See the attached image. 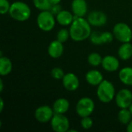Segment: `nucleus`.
I'll return each instance as SVG.
<instances>
[{
  "instance_id": "nucleus-1",
  "label": "nucleus",
  "mask_w": 132,
  "mask_h": 132,
  "mask_svg": "<svg viewBox=\"0 0 132 132\" xmlns=\"http://www.w3.org/2000/svg\"><path fill=\"white\" fill-rule=\"evenodd\" d=\"M70 38L75 42H82L88 39L92 32L91 25L84 17H76L70 26Z\"/></svg>"
},
{
  "instance_id": "nucleus-2",
  "label": "nucleus",
  "mask_w": 132,
  "mask_h": 132,
  "mask_svg": "<svg viewBox=\"0 0 132 132\" xmlns=\"http://www.w3.org/2000/svg\"><path fill=\"white\" fill-rule=\"evenodd\" d=\"M31 9L28 4L22 1H16L11 4L9 14L11 18L19 22L27 21L31 16Z\"/></svg>"
},
{
  "instance_id": "nucleus-19",
  "label": "nucleus",
  "mask_w": 132,
  "mask_h": 132,
  "mask_svg": "<svg viewBox=\"0 0 132 132\" xmlns=\"http://www.w3.org/2000/svg\"><path fill=\"white\" fill-rule=\"evenodd\" d=\"M118 56L122 60H128L132 56V45L131 42L124 43L118 49Z\"/></svg>"
},
{
  "instance_id": "nucleus-17",
  "label": "nucleus",
  "mask_w": 132,
  "mask_h": 132,
  "mask_svg": "<svg viewBox=\"0 0 132 132\" xmlns=\"http://www.w3.org/2000/svg\"><path fill=\"white\" fill-rule=\"evenodd\" d=\"M70 108V102L67 99L61 97L56 100L53 104V109L56 114H66Z\"/></svg>"
},
{
  "instance_id": "nucleus-4",
  "label": "nucleus",
  "mask_w": 132,
  "mask_h": 132,
  "mask_svg": "<svg viewBox=\"0 0 132 132\" xmlns=\"http://www.w3.org/2000/svg\"><path fill=\"white\" fill-rule=\"evenodd\" d=\"M55 15L50 10L41 11L37 16L36 23L38 27L44 32H50L53 29L56 24Z\"/></svg>"
},
{
  "instance_id": "nucleus-35",
  "label": "nucleus",
  "mask_w": 132,
  "mask_h": 132,
  "mask_svg": "<svg viewBox=\"0 0 132 132\" xmlns=\"http://www.w3.org/2000/svg\"><path fill=\"white\" fill-rule=\"evenodd\" d=\"M128 109H129V111H130V112L131 113V114H132V104L130 105V107L128 108Z\"/></svg>"
},
{
  "instance_id": "nucleus-5",
  "label": "nucleus",
  "mask_w": 132,
  "mask_h": 132,
  "mask_svg": "<svg viewBox=\"0 0 132 132\" xmlns=\"http://www.w3.org/2000/svg\"><path fill=\"white\" fill-rule=\"evenodd\" d=\"M112 32L114 38L122 43H129L132 39V29L125 22H118L115 24Z\"/></svg>"
},
{
  "instance_id": "nucleus-11",
  "label": "nucleus",
  "mask_w": 132,
  "mask_h": 132,
  "mask_svg": "<svg viewBox=\"0 0 132 132\" xmlns=\"http://www.w3.org/2000/svg\"><path fill=\"white\" fill-rule=\"evenodd\" d=\"M87 19L93 26H102L107 23L108 17L101 11H93L87 15Z\"/></svg>"
},
{
  "instance_id": "nucleus-31",
  "label": "nucleus",
  "mask_w": 132,
  "mask_h": 132,
  "mask_svg": "<svg viewBox=\"0 0 132 132\" xmlns=\"http://www.w3.org/2000/svg\"><path fill=\"white\" fill-rule=\"evenodd\" d=\"M127 131L128 132H132V119L131 121L127 125Z\"/></svg>"
},
{
  "instance_id": "nucleus-21",
  "label": "nucleus",
  "mask_w": 132,
  "mask_h": 132,
  "mask_svg": "<svg viewBox=\"0 0 132 132\" xmlns=\"http://www.w3.org/2000/svg\"><path fill=\"white\" fill-rule=\"evenodd\" d=\"M118 118L120 123L127 125L131 121L132 114L128 108H121L118 114Z\"/></svg>"
},
{
  "instance_id": "nucleus-14",
  "label": "nucleus",
  "mask_w": 132,
  "mask_h": 132,
  "mask_svg": "<svg viewBox=\"0 0 132 132\" xmlns=\"http://www.w3.org/2000/svg\"><path fill=\"white\" fill-rule=\"evenodd\" d=\"M47 51H48V54L53 59L60 58L63 55V51H64L63 43L60 42L57 39L52 41L48 46Z\"/></svg>"
},
{
  "instance_id": "nucleus-6",
  "label": "nucleus",
  "mask_w": 132,
  "mask_h": 132,
  "mask_svg": "<svg viewBox=\"0 0 132 132\" xmlns=\"http://www.w3.org/2000/svg\"><path fill=\"white\" fill-rule=\"evenodd\" d=\"M95 108L94 101L87 97L80 98L76 105V112L80 118L90 116Z\"/></svg>"
},
{
  "instance_id": "nucleus-15",
  "label": "nucleus",
  "mask_w": 132,
  "mask_h": 132,
  "mask_svg": "<svg viewBox=\"0 0 132 132\" xmlns=\"http://www.w3.org/2000/svg\"><path fill=\"white\" fill-rule=\"evenodd\" d=\"M86 81L91 86H98L103 80L102 73L97 70H90L85 75Z\"/></svg>"
},
{
  "instance_id": "nucleus-20",
  "label": "nucleus",
  "mask_w": 132,
  "mask_h": 132,
  "mask_svg": "<svg viewBox=\"0 0 132 132\" xmlns=\"http://www.w3.org/2000/svg\"><path fill=\"white\" fill-rule=\"evenodd\" d=\"M12 70V62L6 56L0 57V74L1 76H7Z\"/></svg>"
},
{
  "instance_id": "nucleus-9",
  "label": "nucleus",
  "mask_w": 132,
  "mask_h": 132,
  "mask_svg": "<svg viewBox=\"0 0 132 132\" xmlns=\"http://www.w3.org/2000/svg\"><path fill=\"white\" fill-rule=\"evenodd\" d=\"M117 106L121 108H128L132 104V92L128 89H121L115 95Z\"/></svg>"
},
{
  "instance_id": "nucleus-28",
  "label": "nucleus",
  "mask_w": 132,
  "mask_h": 132,
  "mask_svg": "<svg viewBox=\"0 0 132 132\" xmlns=\"http://www.w3.org/2000/svg\"><path fill=\"white\" fill-rule=\"evenodd\" d=\"M89 39H90V41L94 45H101L102 44L101 39V32H97V31L92 32Z\"/></svg>"
},
{
  "instance_id": "nucleus-12",
  "label": "nucleus",
  "mask_w": 132,
  "mask_h": 132,
  "mask_svg": "<svg viewBox=\"0 0 132 132\" xmlns=\"http://www.w3.org/2000/svg\"><path fill=\"white\" fill-rule=\"evenodd\" d=\"M71 9L74 16L84 17L87 12V3L86 0H73Z\"/></svg>"
},
{
  "instance_id": "nucleus-24",
  "label": "nucleus",
  "mask_w": 132,
  "mask_h": 132,
  "mask_svg": "<svg viewBox=\"0 0 132 132\" xmlns=\"http://www.w3.org/2000/svg\"><path fill=\"white\" fill-rule=\"evenodd\" d=\"M70 37V30L67 29H61L58 31L57 34H56V39L59 40L61 43H65L67 41V39Z\"/></svg>"
},
{
  "instance_id": "nucleus-33",
  "label": "nucleus",
  "mask_w": 132,
  "mask_h": 132,
  "mask_svg": "<svg viewBox=\"0 0 132 132\" xmlns=\"http://www.w3.org/2000/svg\"><path fill=\"white\" fill-rule=\"evenodd\" d=\"M61 1L62 0H50V2H51L52 5H53V4H59V3H60Z\"/></svg>"
},
{
  "instance_id": "nucleus-23",
  "label": "nucleus",
  "mask_w": 132,
  "mask_h": 132,
  "mask_svg": "<svg viewBox=\"0 0 132 132\" xmlns=\"http://www.w3.org/2000/svg\"><path fill=\"white\" fill-rule=\"evenodd\" d=\"M34 6L40 11L50 10L52 4L50 0H32Z\"/></svg>"
},
{
  "instance_id": "nucleus-18",
  "label": "nucleus",
  "mask_w": 132,
  "mask_h": 132,
  "mask_svg": "<svg viewBox=\"0 0 132 132\" xmlns=\"http://www.w3.org/2000/svg\"><path fill=\"white\" fill-rule=\"evenodd\" d=\"M119 80L127 86H132V67H126L122 68L118 73Z\"/></svg>"
},
{
  "instance_id": "nucleus-32",
  "label": "nucleus",
  "mask_w": 132,
  "mask_h": 132,
  "mask_svg": "<svg viewBox=\"0 0 132 132\" xmlns=\"http://www.w3.org/2000/svg\"><path fill=\"white\" fill-rule=\"evenodd\" d=\"M4 108V101L2 98H0V112H2Z\"/></svg>"
},
{
  "instance_id": "nucleus-22",
  "label": "nucleus",
  "mask_w": 132,
  "mask_h": 132,
  "mask_svg": "<svg viewBox=\"0 0 132 132\" xmlns=\"http://www.w3.org/2000/svg\"><path fill=\"white\" fill-rule=\"evenodd\" d=\"M102 60L103 57L97 53H91L87 57V61L92 67H98L101 65Z\"/></svg>"
},
{
  "instance_id": "nucleus-10",
  "label": "nucleus",
  "mask_w": 132,
  "mask_h": 132,
  "mask_svg": "<svg viewBox=\"0 0 132 132\" xmlns=\"http://www.w3.org/2000/svg\"><path fill=\"white\" fill-rule=\"evenodd\" d=\"M64 88L68 91H75L80 87V80L76 74L73 73H66L62 79Z\"/></svg>"
},
{
  "instance_id": "nucleus-25",
  "label": "nucleus",
  "mask_w": 132,
  "mask_h": 132,
  "mask_svg": "<svg viewBox=\"0 0 132 132\" xmlns=\"http://www.w3.org/2000/svg\"><path fill=\"white\" fill-rule=\"evenodd\" d=\"M114 36L113 32H111L109 31H105L103 32H101V39L102 44H108L113 41Z\"/></svg>"
},
{
  "instance_id": "nucleus-16",
  "label": "nucleus",
  "mask_w": 132,
  "mask_h": 132,
  "mask_svg": "<svg viewBox=\"0 0 132 132\" xmlns=\"http://www.w3.org/2000/svg\"><path fill=\"white\" fill-rule=\"evenodd\" d=\"M56 19L60 25L67 26H70L73 21L74 20V15L73 12L63 9L56 15Z\"/></svg>"
},
{
  "instance_id": "nucleus-34",
  "label": "nucleus",
  "mask_w": 132,
  "mask_h": 132,
  "mask_svg": "<svg viewBox=\"0 0 132 132\" xmlns=\"http://www.w3.org/2000/svg\"><path fill=\"white\" fill-rule=\"evenodd\" d=\"M2 90H3V81L1 79L0 80V92H2Z\"/></svg>"
},
{
  "instance_id": "nucleus-30",
  "label": "nucleus",
  "mask_w": 132,
  "mask_h": 132,
  "mask_svg": "<svg viewBox=\"0 0 132 132\" xmlns=\"http://www.w3.org/2000/svg\"><path fill=\"white\" fill-rule=\"evenodd\" d=\"M62 10H63V9H62V6L60 5V3H59V4H53V5H52L51 7H50V12H52L55 16H56L60 12H61Z\"/></svg>"
},
{
  "instance_id": "nucleus-27",
  "label": "nucleus",
  "mask_w": 132,
  "mask_h": 132,
  "mask_svg": "<svg viewBox=\"0 0 132 132\" xmlns=\"http://www.w3.org/2000/svg\"><path fill=\"white\" fill-rule=\"evenodd\" d=\"M81 121H80V125L81 127L85 129V130H88V129H90L93 126V120L92 118L90 117V116H87V117H84V118H81Z\"/></svg>"
},
{
  "instance_id": "nucleus-29",
  "label": "nucleus",
  "mask_w": 132,
  "mask_h": 132,
  "mask_svg": "<svg viewBox=\"0 0 132 132\" xmlns=\"http://www.w3.org/2000/svg\"><path fill=\"white\" fill-rule=\"evenodd\" d=\"M11 7V4L9 0H0V13L2 15H5L9 13Z\"/></svg>"
},
{
  "instance_id": "nucleus-8",
  "label": "nucleus",
  "mask_w": 132,
  "mask_h": 132,
  "mask_svg": "<svg viewBox=\"0 0 132 132\" xmlns=\"http://www.w3.org/2000/svg\"><path fill=\"white\" fill-rule=\"evenodd\" d=\"M55 112L53 109V107L48 105H42L37 108L35 111L34 116L37 121L40 123H47L50 122Z\"/></svg>"
},
{
  "instance_id": "nucleus-26",
  "label": "nucleus",
  "mask_w": 132,
  "mask_h": 132,
  "mask_svg": "<svg viewBox=\"0 0 132 132\" xmlns=\"http://www.w3.org/2000/svg\"><path fill=\"white\" fill-rule=\"evenodd\" d=\"M65 73L60 67H54L51 70V76L55 80H62Z\"/></svg>"
},
{
  "instance_id": "nucleus-7",
  "label": "nucleus",
  "mask_w": 132,
  "mask_h": 132,
  "mask_svg": "<svg viewBox=\"0 0 132 132\" xmlns=\"http://www.w3.org/2000/svg\"><path fill=\"white\" fill-rule=\"evenodd\" d=\"M52 129L56 132H67L70 129V121L64 114L55 113L50 121Z\"/></svg>"
},
{
  "instance_id": "nucleus-13",
  "label": "nucleus",
  "mask_w": 132,
  "mask_h": 132,
  "mask_svg": "<svg viewBox=\"0 0 132 132\" xmlns=\"http://www.w3.org/2000/svg\"><path fill=\"white\" fill-rule=\"evenodd\" d=\"M101 66L108 72H115L118 70L120 63L118 59L114 56L108 55L103 57Z\"/></svg>"
},
{
  "instance_id": "nucleus-3",
  "label": "nucleus",
  "mask_w": 132,
  "mask_h": 132,
  "mask_svg": "<svg viewBox=\"0 0 132 132\" xmlns=\"http://www.w3.org/2000/svg\"><path fill=\"white\" fill-rule=\"evenodd\" d=\"M116 90L114 84L108 80H104L98 86L97 89V96L99 101L104 104H108L115 98Z\"/></svg>"
}]
</instances>
